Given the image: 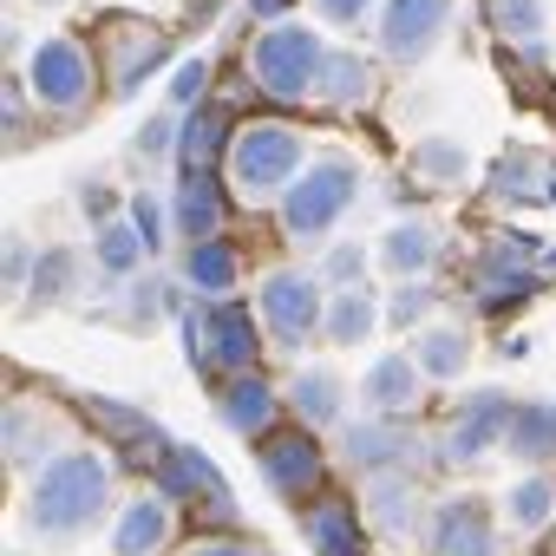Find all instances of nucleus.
Instances as JSON below:
<instances>
[{
  "instance_id": "obj_1",
  "label": "nucleus",
  "mask_w": 556,
  "mask_h": 556,
  "mask_svg": "<svg viewBox=\"0 0 556 556\" xmlns=\"http://www.w3.org/2000/svg\"><path fill=\"white\" fill-rule=\"evenodd\" d=\"M105 497H112V465L99 452H60L53 465H40L27 491V523L40 536H79L99 523Z\"/></svg>"
},
{
  "instance_id": "obj_2",
  "label": "nucleus",
  "mask_w": 556,
  "mask_h": 556,
  "mask_svg": "<svg viewBox=\"0 0 556 556\" xmlns=\"http://www.w3.org/2000/svg\"><path fill=\"white\" fill-rule=\"evenodd\" d=\"M354 197H361V164L341 157V151H321V157H308V170L289 184V197H282V229H289L295 242H321V236L354 210Z\"/></svg>"
},
{
  "instance_id": "obj_3",
  "label": "nucleus",
  "mask_w": 556,
  "mask_h": 556,
  "mask_svg": "<svg viewBox=\"0 0 556 556\" xmlns=\"http://www.w3.org/2000/svg\"><path fill=\"white\" fill-rule=\"evenodd\" d=\"M255 315H262V328L275 334V348H282V354H302L315 334H328L321 275H315V268H275V275H262Z\"/></svg>"
},
{
  "instance_id": "obj_4",
  "label": "nucleus",
  "mask_w": 556,
  "mask_h": 556,
  "mask_svg": "<svg viewBox=\"0 0 556 556\" xmlns=\"http://www.w3.org/2000/svg\"><path fill=\"white\" fill-rule=\"evenodd\" d=\"M249 73H255V86H262L268 99H308V92H321L328 47H321V34H308V27L282 21V27H268V34L255 40Z\"/></svg>"
},
{
  "instance_id": "obj_5",
  "label": "nucleus",
  "mask_w": 556,
  "mask_h": 556,
  "mask_svg": "<svg viewBox=\"0 0 556 556\" xmlns=\"http://www.w3.org/2000/svg\"><path fill=\"white\" fill-rule=\"evenodd\" d=\"M302 131L295 125H249L229 144V177L242 197H289V184L308 170L302 164Z\"/></svg>"
},
{
  "instance_id": "obj_6",
  "label": "nucleus",
  "mask_w": 556,
  "mask_h": 556,
  "mask_svg": "<svg viewBox=\"0 0 556 556\" xmlns=\"http://www.w3.org/2000/svg\"><path fill=\"white\" fill-rule=\"evenodd\" d=\"M184 334H190V361H197V367L249 374V367H255V354H262L255 308H242V302H210V308L184 315Z\"/></svg>"
},
{
  "instance_id": "obj_7",
  "label": "nucleus",
  "mask_w": 556,
  "mask_h": 556,
  "mask_svg": "<svg viewBox=\"0 0 556 556\" xmlns=\"http://www.w3.org/2000/svg\"><path fill=\"white\" fill-rule=\"evenodd\" d=\"M27 79H34V99H40L47 112H79V105L92 99V60H86V47L66 40V34H53V40L34 47Z\"/></svg>"
},
{
  "instance_id": "obj_8",
  "label": "nucleus",
  "mask_w": 556,
  "mask_h": 556,
  "mask_svg": "<svg viewBox=\"0 0 556 556\" xmlns=\"http://www.w3.org/2000/svg\"><path fill=\"white\" fill-rule=\"evenodd\" d=\"M157 491H164L170 504H197V510H210L216 523H236V491H229L223 471H216L203 452H190V445H170V458L157 465Z\"/></svg>"
},
{
  "instance_id": "obj_9",
  "label": "nucleus",
  "mask_w": 556,
  "mask_h": 556,
  "mask_svg": "<svg viewBox=\"0 0 556 556\" xmlns=\"http://www.w3.org/2000/svg\"><path fill=\"white\" fill-rule=\"evenodd\" d=\"M255 465H262V484H268L275 497H308V491L321 484V445H315L308 426L268 432L262 452H255Z\"/></svg>"
},
{
  "instance_id": "obj_10",
  "label": "nucleus",
  "mask_w": 556,
  "mask_h": 556,
  "mask_svg": "<svg viewBox=\"0 0 556 556\" xmlns=\"http://www.w3.org/2000/svg\"><path fill=\"white\" fill-rule=\"evenodd\" d=\"M510 419H517V400H510V393H497V387L471 393V400L458 406L452 432H445V458H452V465L484 458L491 445H504V439H510Z\"/></svg>"
},
{
  "instance_id": "obj_11",
  "label": "nucleus",
  "mask_w": 556,
  "mask_h": 556,
  "mask_svg": "<svg viewBox=\"0 0 556 556\" xmlns=\"http://www.w3.org/2000/svg\"><path fill=\"white\" fill-rule=\"evenodd\" d=\"M497 549V523L484 510V497H445L426 523V556H491Z\"/></svg>"
},
{
  "instance_id": "obj_12",
  "label": "nucleus",
  "mask_w": 556,
  "mask_h": 556,
  "mask_svg": "<svg viewBox=\"0 0 556 556\" xmlns=\"http://www.w3.org/2000/svg\"><path fill=\"white\" fill-rule=\"evenodd\" d=\"M452 21V0H387L380 14V47L393 60H426Z\"/></svg>"
},
{
  "instance_id": "obj_13",
  "label": "nucleus",
  "mask_w": 556,
  "mask_h": 556,
  "mask_svg": "<svg viewBox=\"0 0 556 556\" xmlns=\"http://www.w3.org/2000/svg\"><path fill=\"white\" fill-rule=\"evenodd\" d=\"M341 452H348L354 471L387 478V471H406V458H413V432H406L400 419H361V426L341 432Z\"/></svg>"
},
{
  "instance_id": "obj_14",
  "label": "nucleus",
  "mask_w": 556,
  "mask_h": 556,
  "mask_svg": "<svg viewBox=\"0 0 556 556\" xmlns=\"http://www.w3.org/2000/svg\"><path fill=\"white\" fill-rule=\"evenodd\" d=\"M419 387H426V374H419L413 354H380L367 367V380H361V400H367L374 419H400V413H413Z\"/></svg>"
},
{
  "instance_id": "obj_15",
  "label": "nucleus",
  "mask_w": 556,
  "mask_h": 556,
  "mask_svg": "<svg viewBox=\"0 0 556 556\" xmlns=\"http://www.w3.org/2000/svg\"><path fill=\"white\" fill-rule=\"evenodd\" d=\"M164 543H170V497L164 491L131 497L112 523V556H157Z\"/></svg>"
},
{
  "instance_id": "obj_16",
  "label": "nucleus",
  "mask_w": 556,
  "mask_h": 556,
  "mask_svg": "<svg viewBox=\"0 0 556 556\" xmlns=\"http://www.w3.org/2000/svg\"><path fill=\"white\" fill-rule=\"evenodd\" d=\"M216 419L236 432V439H268V419H275V387L262 374H236L216 400Z\"/></svg>"
},
{
  "instance_id": "obj_17",
  "label": "nucleus",
  "mask_w": 556,
  "mask_h": 556,
  "mask_svg": "<svg viewBox=\"0 0 556 556\" xmlns=\"http://www.w3.org/2000/svg\"><path fill=\"white\" fill-rule=\"evenodd\" d=\"M302 530H308V549H315V556H367L361 510H354V504H341V497H321V504H308Z\"/></svg>"
},
{
  "instance_id": "obj_18",
  "label": "nucleus",
  "mask_w": 556,
  "mask_h": 556,
  "mask_svg": "<svg viewBox=\"0 0 556 556\" xmlns=\"http://www.w3.org/2000/svg\"><path fill=\"white\" fill-rule=\"evenodd\" d=\"M92 419H99V426H105V439H112L118 452H131L138 465H164V458H170L164 432H157L144 413H131V406H118V400H92Z\"/></svg>"
},
{
  "instance_id": "obj_19",
  "label": "nucleus",
  "mask_w": 556,
  "mask_h": 556,
  "mask_svg": "<svg viewBox=\"0 0 556 556\" xmlns=\"http://www.w3.org/2000/svg\"><path fill=\"white\" fill-rule=\"evenodd\" d=\"M289 406H295V419H302L308 432H315V426H341V413H348V387H341L334 367H302L295 387H289Z\"/></svg>"
},
{
  "instance_id": "obj_20",
  "label": "nucleus",
  "mask_w": 556,
  "mask_h": 556,
  "mask_svg": "<svg viewBox=\"0 0 556 556\" xmlns=\"http://www.w3.org/2000/svg\"><path fill=\"white\" fill-rule=\"evenodd\" d=\"M164 53H170V40H164L157 27L125 21V34H118V66H112V92H118V99H131V92L144 86V73H151V66H164Z\"/></svg>"
},
{
  "instance_id": "obj_21",
  "label": "nucleus",
  "mask_w": 556,
  "mask_h": 556,
  "mask_svg": "<svg viewBox=\"0 0 556 556\" xmlns=\"http://www.w3.org/2000/svg\"><path fill=\"white\" fill-rule=\"evenodd\" d=\"M223 144H236V138H229V112L203 99V105L190 112V125H184V138H177V157H184V177H210V164L223 157Z\"/></svg>"
},
{
  "instance_id": "obj_22",
  "label": "nucleus",
  "mask_w": 556,
  "mask_h": 556,
  "mask_svg": "<svg viewBox=\"0 0 556 556\" xmlns=\"http://www.w3.org/2000/svg\"><path fill=\"white\" fill-rule=\"evenodd\" d=\"M367 517H374V530H387V536H413V523H419V484H413L406 471L367 478Z\"/></svg>"
},
{
  "instance_id": "obj_23",
  "label": "nucleus",
  "mask_w": 556,
  "mask_h": 556,
  "mask_svg": "<svg viewBox=\"0 0 556 556\" xmlns=\"http://www.w3.org/2000/svg\"><path fill=\"white\" fill-rule=\"evenodd\" d=\"M380 262L400 275V282H426L432 262H439V229L432 223H393L380 242Z\"/></svg>"
},
{
  "instance_id": "obj_24",
  "label": "nucleus",
  "mask_w": 556,
  "mask_h": 556,
  "mask_svg": "<svg viewBox=\"0 0 556 556\" xmlns=\"http://www.w3.org/2000/svg\"><path fill=\"white\" fill-rule=\"evenodd\" d=\"M380 321H387V308L374 302V289H367V282H361V289H334V295H328V341H334V348H361Z\"/></svg>"
},
{
  "instance_id": "obj_25",
  "label": "nucleus",
  "mask_w": 556,
  "mask_h": 556,
  "mask_svg": "<svg viewBox=\"0 0 556 556\" xmlns=\"http://www.w3.org/2000/svg\"><path fill=\"white\" fill-rule=\"evenodd\" d=\"M504 523H510L517 536H536V530H549V523H556V478H549V471H530V478H517V484L504 491Z\"/></svg>"
},
{
  "instance_id": "obj_26",
  "label": "nucleus",
  "mask_w": 556,
  "mask_h": 556,
  "mask_svg": "<svg viewBox=\"0 0 556 556\" xmlns=\"http://www.w3.org/2000/svg\"><path fill=\"white\" fill-rule=\"evenodd\" d=\"M413 361L426 380H458L471 367V334L465 328H419L413 334Z\"/></svg>"
},
{
  "instance_id": "obj_27",
  "label": "nucleus",
  "mask_w": 556,
  "mask_h": 556,
  "mask_svg": "<svg viewBox=\"0 0 556 556\" xmlns=\"http://www.w3.org/2000/svg\"><path fill=\"white\" fill-rule=\"evenodd\" d=\"M504 452H510V458H523V465L556 458V400H530V406H517Z\"/></svg>"
},
{
  "instance_id": "obj_28",
  "label": "nucleus",
  "mask_w": 556,
  "mask_h": 556,
  "mask_svg": "<svg viewBox=\"0 0 556 556\" xmlns=\"http://www.w3.org/2000/svg\"><path fill=\"white\" fill-rule=\"evenodd\" d=\"M47 445H60V419L47 406H8V458L14 465H40ZM53 465V458H47Z\"/></svg>"
},
{
  "instance_id": "obj_29",
  "label": "nucleus",
  "mask_w": 556,
  "mask_h": 556,
  "mask_svg": "<svg viewBox=\"0 0 556 556\" xmlns=\"http://www.w3.org/2000/svg\"><path fill=\"white\" fill-rule=\"evenodd\" d=\"M184 275H190V289H203V295H229L236 289V275H242V255L229 249V242H190V255H184Z\"/></svg>"
},
{
  "instance_id": "obj_30",
  "label": "nucleus",
  "mask_w": 556,
  "mask_h": 556,
  "mask_svg": "<svg viewBox=\"0 0 556 556\" xmlns=\"http://www.w3.org/2000/svg\"><path fill=\"white\" fill-rule=\"evenodd\" d=\"M216 223H223V190L210 177H184V190H177V229H184V242H210Z\"/></svg>"
},
{
  "instance_id": "obj_31",
  "label": "nucleus",
  "mask_w": 556,
  "mask_h": 556,
  "mask_svg": "<svg viewBox=\"0 0 556 556\" xmlns=\"http://www.w3.org/2000/svg\"><path fill=\"white\" fill-rule=\"evenodd\" d=\"M465 170H471V151L458 138H419L413 144V177H426V184H465Z\"/></svg>"
},
{
  "instance_id": "obj_32",
  "label": "nucleus",
  "mask_w": 556,
  "mask_h": 556,
  "mask_svg": "<svg viewBox=\"0 0 556 556\" xmlns=\"http://www.w3.org/2000/svg\"><path fill=\"white\" fill-rule=\"evenodd\" d=\"M92 255H99V268L105 275H131L151 249H144V236H138V223L131 216H118V223H99V242H92Z\"/></svg>"
},
{
  "instance_id": "obj_33",
  "label": "nucleus",
  "mask_w": 556,
  "mask_h": 556,
  "mask_svg": "<svg viewBox=\"0 0 556 556\" xmlns=\"http://www.w3.org/2000/svg\"><path fill=\"white\" fill-rule=\"evenodd\" d=\"M367 92H374V73H367V60H354V53H328L321 99H328V105H361Z\"/></svg>"
},
{
  "instance_id": "obj_34",
  "label": "nucleus",
  "mask_w": 556,
  "mask_h": 556,
  "mask_svg": "<svg viewBox=\"0 0 556 556\" xmlns=\"http://www.w3.org/2000/svg\"><path fill=\"white\" fill-rule=\"evenodd\" d=\"M491 27L504 40H536L543 34V0H491Z\"/></svg>"
},
{
  "instance_id": "obj_35",
  "label": "nucleus",
  "mask_w": 556,
  "mask_h": 556,
  "mask_svg": "<svg viewBox=\"0 0 556 556\" xmlns=\"http://www.w3.org/2000/svg\"><path fill=\"white\" fill-rule=\"evenodd\" d=\"M543 190H549V170L530 151H517V157L497 164V197H543Z\"/></svg>"
},
{
  "instance_id": "obj_36",
  "label": "nucleus",
  "mask_w": 556,
  "mask_h": 556,
  "mask_svg": "<svg viewBox=\"0 0 556 556\" xmlns=\"http://www.w3.org/2000/svg\"><path fill=\"white\" fill-rule=\"evenodd\" d=\"M321 282H334V289H361V275H367V249L361 242H334L328 255H321Z\"/></svg>"
},
{
  "instance_id": "obj_37",
  "label": "nucleus",
  "mask_w": 556,
  "mask_h": 556,
  "mask_svg": "<svg viewBox=\"0 0 556 556\" xmlns=\"http://www.w3.org/2000/svg\"><path fill=\"white\" fill-rule=\"evenodd\" d=\"M432 302H439V289H432V282H400V289H393V302H387V321H393V328H413V321H426V315H432Z\"/></svg>"
},
{
  "instance_id": "obj_38",
  "label": "nucleus",
  "mask_w": 556,
  "mask_h": 556,
  "mask_svg": "<svg viewBox=\"0 0 556 556\" xmlns=\"http://www.w3.org/2000/svg\"><path fill=\"white\" fill-rule=\"evenodd\" d=\"M203 92H210V60H184V66L170 73V99H177V105H197Z\"/></svg>"
},
{
  "instance_id": "obj_39",
  "label": "nucleus",
  "mask_w": 556,
  "mask_h": 556,
  "mask_svg": "<svg viewBox=\"0 0 556 556\" xmlns=\"http://www.w3.org/2000/svg\"><path fill=\"white\" fill-rule=\"evenodd\" d=\"M177 138H184V131L157 112V118H144V125H138V157H170V151H177Z\"/></svg>"
},
{
  "instance_id": "obj_40",
  "label": "nucleus",
  "mask_w": 556,
  "mask_h": 556,
  "mask_svg": "<svg viewBox=\"0 0 556 556\" xmlns=\"http://www.w3.org/2000/svg\"><path fill=\"white\" fill-rule=\"evenodd\" d=\"M125 216L138 223V236H144V249L157 255V249H164V210H157L151 197H131V210H125Z\"/></svg>"
},
{
  "instance_id": "obj_41",
  "label": "nucleus",
  "mask_w": 556,
  "mask_h": 556,
  "mask_svg": "<svg viewBox=\"0 0 556 556\" xmlns=\"http://www.w3.org/2000/svg\"><path fill=\"white\" fill-rule=\"evenodd\" d=\"M86 216H99V223H118V197H112V184H86Z\"/></svg>"
},
{
  "instance_id": "obj_42",
  "label": "nucleus",
  "mask_w": 556,
  "mask_h": 556,
  "mask_svg": "<svg viewBox=\"0 0 556 556\" xmlns=\"http://www.w3.org/2000/svg\"><path fill=\"white\" fill-rule=\"evenodd\" d=\"M315 8H321V14H328L334 27H354V21H361V14L374 8V0H315Z\"/></svg>"
},
{
  "instance_id": "obj_43",
  "label": "nucleus",
  "mask_w": 556,
  "mask_h": 556,
  "mask_svg": "<svg viewBox=\"0 0 556 556\" xmlns=\"http://www.w3.org/2000/svg\"><path fill=\"white\" fill-rule=\"evenodd\" d=\"M184 556H262V549H249V543H190Z\"/></svg>"
},
{
  "instance_id": "obj_44",
  "label": "nucleus",
  "mask_w": 556,
  "mask_h": 556,
  "mask_svg": "<svg viewBox=\"0 0 556 556\" xmlns=\"http://www.w3.org/2000/svg\"><path fill=\"white\" fill-rule=\"evenodd\" d=\"M249 14H255V21H282L289 0H249Z\"/></svg>"
},
{
  "instance_id": "obj_45",
  "label": "nucleus",
  "mask_w": 556,
  "mask_h": 556,
  "mask_svg": "<svg viewBox=\"0 0 556 556\" xmlns=\"http://www.w3.org/2000/svg\"><path fill=\"white\" fill-rule=\"evenodd\" d=\"M21 275H27V249L14 242V249H8V289H21Z\"/></svg>"
},
{
  "instance_id": "obj_46",
  "label": "nucleus",
  "mask_w": 556,
  "mask_h": 556,
  "mask_svg": "<svg viewBox=\"0 0 556 556\" xmlns=\"http://www.w3.org/2000/svg\"><path fill=\"white\" fill-rule=\"evenodd\" d=\"M543 268H549V275H556V249H549V255H543Z\"/></svg>"
},
{
  "instance_id": "obj_47",
  "label": "nucleus",
  "mask_w": 556,
  "mask_h": 556,
  "mask_svg": "<svg viewBox=\"0 0 556 556\" xmlns=\"http://www.w3.org/2000/svg\"><path fill=\"white\" fill-rule=\"evenodd\" d=\"M543 197H556V170H549V190H543Z\"/></svg>"
},
{
  "instance_id": "obj_48",
  "label": "nucleus",
  "mask_w": 556,
  "mask_h": 556,
  "mask_svg": "<svg viewBox=\"0 0 556 556\" xmlns=\"http://www.w3.org/2000/svg\"><path fill=\"white\" fill-rule=\"evenodd\" d=\"M14 556H21V549H14Z\"/></svg>"
}]
</instances>
